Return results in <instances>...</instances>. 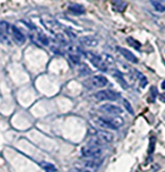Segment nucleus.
Here are the masks:
<instances>
[{
    "mask_svg": "<svg viewBox=\"0 0 165 172\" xmlns=\"http://www.w3.org/2000/svg\"><path fill=\"white\" fill-rule=\"evenodd\" d=\"M159 100H160V102H165V93L161 94V95L159 96Z\"/></svg>",
    "mask_w": 165,
    "mask_h": 172,
    "instance_id": "27",
    "label": "nucleus"
},
{
    "mask_svg": "<svg viewBox=\"0 0 165 172\" xmlns=\"http://www.w3.org/2000/svg\"><path fill=\"white\" fill-rule=\"evenodd\" d=\"M112 72H113L112 73L113 76L115 77L116 79H117V81L119 82V84L121 86V87L123 89H128V83L125 79V77H123V75L120 72H119L118 70H113Z\"/></svg>",
    "mask_w": 165,
    "mask_h": 172,
    "instance_id": "14",
    "label": "nucleus"
},
{
    "mask_svg": "<svg viewBox=\"0 0 165 172\" xmlns=\"http://www.w3.org/2000/svg\"><path fill=\"white\" fill-rule=\"evenodd\" d=\"M93 96H94V99L99 102H104V101L114 102L120 98V93L110 89H104L96 92Z\"/></svg>",
    "mask_w": 165,
    "mask_h": 172,
    "instance_id": "3",
    "label": "nucleus"
},
{
    "mask_svg": "<svg viewBox=\"0 0 165 172\" xmlns=\"http://www.w3.org/2000/svg\"><path fill=\"white\" fill-rule=\"evenodd\" d=\"M161 88H162L163 90H165V80L162 81V83H161Z\"/></svg>",
    "mask_w": 165,
    "mask_h": 172,
    "instance_id": "28",
    "label": "nucleus"
},
{
    "mask_svg": "<svg viewBox=\"0 0 165 172\" xmlns=\"http://www.w3.org/2000/svg\"><path fill=\"white\" fill-rule=\"evenodd\" d=\"M80 43L87 48H94L98 45V40L95 39L94 37L86 36L80 39Z\"/></svg>",
    "mask_w": 165,
    "mask_h": 172,
    "instance_id": "13",
    "label": "nucleus"
},
{
    "mask_svg": "<svg viewBox=\"0 0 165 172\" xmlns=\"http://www.w3.org/2000/svg\"><path fill=\"white\" fill-rule=\"evenodd\" d=\"M158 89H156V87H154V86H152L151 89H150V95L152 97L151 102L154 101V99L156 98V96H158Z\"/></svg>",
    "mask_w": 165,
    "mask_h": 172,
    "instance_id": "24",
    "label": "nucleus"
},
{
    "mask_svg": "<svg viewBox=\"0 0 165 172\" xmlns=\"http://www.w3.org/2000/svg\"><path fill=\"white\" fill-rule=\"evenodd\" d=\"M36 41L41 43L43 46H48L49 45V39L48 37L43 33H38L37 36H36Z\"/></svg>",
    "mask_w": 165,
    "mask_h": 172,
    "instance_id": "19",
    "label": "nucleus"
},
{
    "mask_svg": "<svg viewBox=\"0 0 165 172\" xmlns=\"http://www.w3.org/2000/svg\"><path fill=\"white\" fill-rule=\"evenodd\" d=\"M42 23L46 26L47 29H49L51 32L55 33V31H57L59 29H60V25L57 23V21L55 20H54L53 18H43L42 19Z\"/></svg>",
    "mask_w": 165,
    "mask_h": 172,
    "instance_id": "10",
    "label": "nucleus"
},
{
    "mask_svg": "<svg viewBox=\"0 0 165 172\" xmlns=\"http://www.w3.org/2000/svg\"><path fill=\"white\" fill-rule=\"evenodd\" d=\"M41 166H42V168L46 171V172H55L56 171V168L55 166L53 165V163H50V162H42L41 163Z\"/></svg>",
    "mask_w": 165,
    "mask_h": 172,
    "instance_id": "20",
    "label": "nucleus"
},
{
    "mask_svg": "<svg viewBox=\"0 0 165 172\" xmlns=\"http://www.w3.org/2000/svg\"><path fill=\"white\" fill-rule=\"evenodd\" d=\"M68 58L70 60V62L73 64V65H75V66H78L80 63H81V57L79 54L77 53H70L68 55Z\"/></svg>",
    "mask_w": 165,
    "mask_h": 172,
    "instance_id": "18",
    "label": "nucleus"
},
{
    "mask_svg": "<svg viewBox=\"0 0 165 172\" xmlns=\"http://www.w3.org/2000/svg\"><path fill=\"white\" fill-rule=\"evenodd\" d=\"M103 149L102 147L99 146H86L82 149V157H85L87 159H96L102 156L103 154Z\"/></svg>",
    "mask_w": 165,
    "mask_h": 172,
    "instance_id": "5",
    "label": "nucleus"
},
{
    "mask_svg": "<svg viewBox=\"0 0 165 172\" xmlns=\"http://www.w3.org/2000/svg\"><path fill=\"white\" fill-rule=\"evenodd\" d=\"M101 112L107 114V115H120L123 113V109L117 106V105H113V104H105L99 106L98 108Z\"/></svg>",
    "mask_w": 165,
    "mask_h": 172,
    "instance_id": "7",
    "label": "nucleus"
},
{
    "mask_svg": "<svg viewBox=\"0 0 165 172\" xmlns=\"http://www.w3.org/2000/svg\"><path fill=\"white\" fill-rule=\"evenodd\" d=\"M68 11L71 14L75 15V16H80V15H82V14L86 13V10H85L84 6H82L80 4H77V3L70 4L69 7H68Z\"/></svg>",
    "mask_w": 165,
    "mask_h": 172,
    "instance_id": "15",
    "label": "nucleus"
},
{
    "mask_svg": "<svg viewBox=\"0 0 165 172\" xmlns=\"http://www.w3.org/2000/svg\"><path fill=\"white\" fill-rule=\"evenodd\" d=\"M117 49L119 50V52L127 60V61H129L131 63H134V64L138 63V58L132 53L130 50H128L125 48H121V47H118Z\"/></svg>",
    "mask_w": 165,
    "mask_h": 172,
    "instance_id": "11",
    "label": "nucleus"
},
{
    "mask_svg": "<svg viewBox=\"0 0 165 172\" xmlns=\"http://www.w3.org/2000/svg\"><path fill=\"white\" fill-rule=\"evenodd\" d=\"M112 8L115 12L122 13L127 8V2L125 0H112Z\"/></svg>",
    "mask_w": 165,
    "mask_h": 172,
    "instance_id": "12",
    "label": "nucleus"
},
{
    "mask_svg": "<svg viewBox=\"0 0 165 172\" xmlns=\"http://www.w3.org/2000/svg\"><path fill=\"white\" fill-rule=\"evenodd\" d=\"M122 105H123V107H125V111H127L129 114H131V115L134 114V109H133V107H132L131 104H130V102L126 99H123L122 100Z\"/></svg>",
    "mask_w": 165,
    "mask_h": 172,
    "instance_id": "21",
    "label": "nucleus"
},
{
    "mask_svg": "<svg viewBox=\"0 0 165 172\" xmlns=\"http://www.w3.org/2000/svg\"><path fill=\"white\" fill-rule=\"evenodd\" d=\"M126 42H127V44H128L131 48H135L136 50H140V49H141V48H142L141 43L138 42V41L135 40V39H133L132 37H128V38L126 39Z\"/></svg>",
    "mask_w": 165,
    "mask_h": 172,
    "instance_id": "16",
    "label": "nucleus"
},
{
    "mask_svg": "<svg viewBox=\"0 0 165 172\" xmlns=\"http://www.w3.org/2000/svg\"><path fill=\"white\" fill-rule=\"evenodd\" d=\"M86 56L88 59V61L92 63L96 69H98L99 71H101L103 73L108 71V65L106 64V62L103 60L102 56L100 55H97L93 52H86Z\"/></svg>",
    "mask_w": 165,
    "mask_h": 172,
    "instance_id": "2",
    "label": "nucleus"
},
{
    "mask_svg": "<svg viewBox=\"0 0 165 172\" xmlns=\"http://www.w3.org/2000/svg\"><path fill=\"white\" fill-rule=\"evenodd\" d=\"M102 58H103V60L106 62V64L108 65V64H113L114 63V58L111 56V55H109V54H104L103 56H102Z\"/></svg>",
    "mask_w": 165,
    "mask_h": 172,
    "instance_id": "25",
    "label": "nucleus"
},
{
    "mask_svg": "<svg viewBox=\"0 0 165 172\" xmlns=\"http://www.w3.org/2000/svg\"><path fill=\"white\" fill-rule=\"evenodd\" d=\"M154 146H155V137H151L150 139V145H148V154H153L154 151Z\"/></svg>",
    "mask_w": 165,
    "mask_h": 172,
    "instance_id": "23",
    "label": "nucleus"
},
{
    "mask_svg": "<svg viewBox=\"0 0 165 172\" xmlns=\"http://www.w3.org/2000/svg\"><path fill=\"white\" fill-rule=\"evenodd\" d=\"M164 65H165V61H164Z\"/></svg>",
    "mask_w": 165,
    "mask_h": 172,
    "instance_id": "29",
    "label": "nucleus"
},
{
    "mask_svg": "<svg viewBox=\"0 0 165 172\" xmlns=\"http://www.w3.org/2000/svg\"><path fill=\"white\" fill-rule=\"evenodd\" d=\"M113 140H114V134L112 133H110L107 130H101V131H97L94 134L92 135V137L87 141V145L102 147L103 145L113 142Z\"/></svg>",
    "mask_w": 165,
    "mask_h": 172,
    "instance_id": "1",
    "label": "nucleus"
},
{
    "mask_svg": "<svg viewBox=\"0 0 165 172\" xmlns=\"http://www.w3.org/2000/svg\"><path fill=\"white\" fill-rule=\"evenodd\" d=\"M135 75H136L137 79L139 80V83H140V86H141V88H145V87H146V85L148 84V79H147V77H146L142 73H140L139 71H136Z\"/></svg>",
    "mask_w": 165,
    "mask_h": 172,
    "instance_id": "17",
    "label": "nucleus"
},
{
    "mask_svg": "<svg viewBox=\"0 0 165 172\" xmlns=\"http://www.w3.org/2000/svg\"><path fill=\"white\" fill-rule=\"evenodd\" d=\"M9 29L10 25L7 21H0V42L3 44L10 45V39H9Z\"/></svg>",
    "mask_w": 165,
    "mask_h": 172,
    "instance_id": "8",
    "label": "nucleus"
},
{
    "mask_svg": "<svg viewBox=\"0 0 165 172\" xmlns=\"http://www.w3.org/2000/svg\"><path fill=\"white\" fill-rule=\"evenodd\" d=\"M108 84V79L102 75H94L92 77H90L85 82V85H87V87L88 89H93V88H103Z\"/></svg>",
    "mask_w": 165,
    "mask_h": 172,
    "instance_id": "4",
    "label": "nucleus"
},
{
    "mask_svg": "<svg viewBox=\"0 0 165 172\" xmlns=\"http://www.w3.org/2000/svg\"><path fill=\"white\" fill-rule=\"evenodd\" d=\"M69 172H92V171H89L86 168L80 167V166H76V167H74L73 169H71Z\"/></svg>",
    "mask_w": 165,
    "mask_h": 172,
    "instance_id": "26",
    "label": "nucleus"
},
{
    "mask_svg": "<svg viewBox=\"0 0 165 172\" xmlns=\"http://www.w3.org/2000/svg\"><path fill=\"white\" fill-rule=\"evenodd\" d=\"M103 163V160L96 158V159H86L84 161H80V167L86 168L92 172H95L96 170H98L100 168V166Z\"/></svg>",
    "mask_w": 165,
    "mask_h": 172,
    "instance_id": "6",
    "label": "nucleus"
},
{
    "mask_svg": "<svg viewBox=\"0 0 165 172\" xmlns=\"http://www.w3.org/2000/svg\"><path fill=\"white\" fill-rule=\"evenodd\" d=\"M152 4L154 8V10L156 12H159V13H163L165 12V6L163 4H161L158 1H152Z\"/></svg>",
    "mask_w": 165,
    "mask_h": 172,
    "instance_id": "22",
    "label": "nucleus"
},
{
    "mask_svg": "<svg viewBox=\"0 0 165 172\" xmlns=\"http://www.w3.org/2000/svg\"><path fill=\"white\" fill-rule=\"evenodd\" d=\"M11 33H12V37L14 41L18 45H22L23 43L26 42V36L23 35L22 32L16 27V25H12L11 26Z\"/></svg>",
    "mask_w": 165,
    "mask_h": 172,
    "instance_id": "9",
    "label": "nucleus"
}]
</instances>
